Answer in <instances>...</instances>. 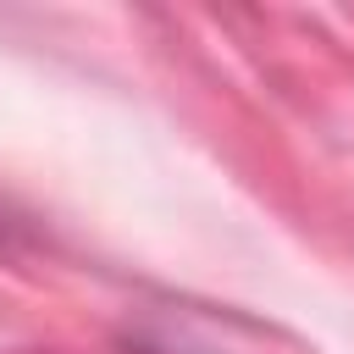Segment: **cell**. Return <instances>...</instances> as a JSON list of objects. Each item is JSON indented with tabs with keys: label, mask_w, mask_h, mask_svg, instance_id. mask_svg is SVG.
<instances>
[{
	"label": "cell",
	"mask_w": 354,
	"mask_h": 354,
	"mask_svg": "<svg viewBox=\"0 0 354 354\" xmlns=\"http://www.w3.org/2000/svg\"><path fill=\"white\" fill-rule=\"evenodd\" d=\"M127 354H216V348H199V343H183V337H133Z\"/></svg>",
	"instance_id": "6da1fadb"
}]
</instances>
